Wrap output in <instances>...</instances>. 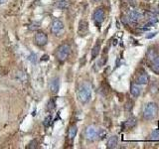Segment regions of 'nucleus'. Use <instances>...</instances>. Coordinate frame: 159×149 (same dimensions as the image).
I'll list each match as a JSON object with an SVG mask.
<instances>
[{"label":"nucleus","mask_w":159,"mask_h":149,"mask_svg":"<svg viewBox=\"0 0 159 149\" xmlns=\"http://www.w3.org/2000/svg\"><path fill=\"white\" fill-rule=\"evenodd\" d=\"M100 52V44L98 43L97 45H95V47L93 48V51H91V59H96L98 57V55Z\"/></svg>","instance_id":"obj_16"},{"label":"nucleus","mask_w":159,"mask_h":149,"mask_svg":"<svg viewBox=\"0 0 159 149\" xmlns=\"http://www.w3.org/2000/svg\"><path fill=\"white\" fill-rule=\"evenodd\" d=\"M95 1H100V0H95Z\"/></svg>","instance_id":"obj_26"},{"label":"nucleus","mask_w":159,"mask_h":149,"mask_svg":"<svg viewBox=\"0 0 159 149\" xmlns=\"http://www.w3.org/2000/svg\"><path fill=\"white\" fill-rule=\"evenodd\" d=\"M51 120H52V117H51L50 116H47L46 118L44 119V126H45V127H48V126H50Z\"/></svg>","instance_id":"obj_21"},{"label":"nucleus","mask_w":159,"mask_h":149,"mask_svg":"<svg viewBox=\"0 0 159 149\" xmlns=\"http://www.w3.org/2000/svg\"><path fill=\"white\" fill-rule=\"evenodd\" d=\"M51 30H52L53 34H55L56 36H60L64 33L65 31V26L64 23L59 19H55L52 22V26H51Z\"/></svg>","instance_id":"obj_4"},{"label":"nucleus","mask_w":159,"mask_h":149,"mask_svg":"<svg viewBox=\"0 0 159 149\" xmlns=\"http://www.w3.org/2000/svg\"><path fill=\"white\" fill-rule=\"evenodd\" d=\"M150 139H152V140H158L159 139V129H155L151 132Z\"/></svg>","instance_id":"obj_19"},{"label":"nucleus","mask_w":159,"mask_h":149,"mask_svg":"<svg viewBox=\"0 0 159 149\" xmlns=\"http://www.w3.org/2000/svg\"><path fill=\"white\" fill-rule=\"evenodd\" d=\"M149 83V76L145 72H141L140 74H138L135 78V83L137 85H147Z\"/></svg>","instance_id":"obj_8"},{"label":"nucleus","mask_w":159,"mask_h":149,"mask_svg":"<svg viewBox=\"0 0 159 149\" xmlns=\"http://www.w3.org/2000/svg\"><path fill=\"white\" fill-rule=\"evenodd\" d=\"M38 28H40L39 22H33V23H31L29 25V30H31V31H35V30H37Z\"/></svg>","instance_id":"obj_20"},{"label":"nucleus","mask_w":159,"mask_h":149,"mask_svg":"<svg viewBox=\"0 0 159 149\" xmlns=\"http://www.w3.org/2000/svg\"><path fill=\"white\" fill-rule=\"evenodd\" d=\"M130 92L131 94H132L133 96H135V98H137V96H139L140 92V87H138L137 83H133V85H131V87H130Z\"/></svg>","instance_id":"obj_14"},{"label":"nucleus","mask_w":159,"mask_h":149,"mask_svg":"<svg viewBox=\"0 0 159 149\" xmlns=\"http://www.w3.org/2000/svg\"><path fill=\"white\" fill-rule=\"evenodd\" d=\"M98 136V130L96 126L93 125H89L86 130V137L89 140L93 141Z\"/></svg>","instance_id":"obj_5"},{"label":"nucleus","mask_w":159,"mask_h":149,"mask_svg":"<svg viewBox=\"0 0 159 149\" xmlns=\"http://www.w3.org/2000/svg\"><path fill=\"white\" fill-rule=\"evenodd\" d=\"M156 34H157L156 32L150 33V34H149V35H147V36H146V38H147V39H150V38H153L154 36H156Z\"/></svg>","instance_id":"obj_24"},{"label":"nucleus","mask_w":159,"mask_h":149,"mask_svg":"<svg viewBox=\"0 0 159 149\" xmlns=\"http://www.w3.org/2000/svg\"><path fill=\"white\" fill-rule=\"evenodd\" d=\"M34 40L38 46H45L48 42V36L44 32H37L34 37Z\"/></svg>","instance_id":"obj_6"},{"label":"nucleus","mask_w":159,"mask_h":149,"mask_svg":"<svg viewBox=\"0 0 159 149\" xmlns=\"http://www.w3.org/2000/svg\"><path fill=\"white\" fill-rule=\"evenodd\" d=\"M141 17H142L141 14L136 10H131L128 14V20L131 24L138 23V22L140 21V19H141Z\"/></svg>","instance_id":"obj_9"},{"label":"nucleus","mask_w":159,"mask_h":149,"mask_svg":"<svg viewBox=\"0 0 159 149\" xmlns=\"http://www.w3.org/2000/svg\"><path fill=\"white\" fill-rule=\"evenodd\" d=\"M158 113V107L156 103H149L144 107L143 109V118L146 120H152L156 117Z\"/></svg>","instance_id":"obj_2"},{"label":"nucleus","mask_w":159,"mask_h":149,"mask_svg":"<svg viewBox=\"0 0 159 149\" xmlns=\"http://www.w3.org/2000/svg\"><path fill=\"white\" fill-rule=\"evenodd\" d=\"M89 33V24L85 20H81L79 23V35L86 36Z\"/></svg>","instance_id":"obj_11"},{"label":"nucleus","mask_w":159,"mask_h":149,"mask_svg":"<svg viewBox=\"0 0 159 149\" xmlns=\"http://www.w3.org/2000/svg\"><path fill=\"white\" fill-rule=\"evenodd\" d=\"M118 144V137L116 135L109 137V139L107 140V148H115Z\"/></svg>","instance_id":"obj_12"},{"label":"nucleus","mask_w":159,"mask_h":149,"mask_svg":"<svg viewBox=\"0 0 159 149\" xmlns=\"http://www.w3.org/2000/svg\"><path fill=\"white\" fill-rule=\"evenodd\" d=\"M136 124H137V119H136L135 117H130V118H128L125 121L124 126L126 128H133Z\"/></svg>","instance_id":"obj_15"},{"label":"nucleus","mask_w":159,"mask_h":149,"mask_svg":"<svg viewBox=\"0 0 159 149\" xmlns=\"http://www.w3.org/2000/svg\"><path fill=\"white\" fill-rule=\"evenodd\" d=\"M71 53V47L69 44H62L56 51V58L59 62H65Z\"/></svg>","instance_id":"obj_3"},{"label":"nucleus","mask_w":159,"mask_h":149,"mask_svg":"<svg viewBox=\"0 0 159 149\" xmlns=\"http://www.w3.org/2000/svg\"><path fill=\"white\" fill-rule=\"evenodd\" d=\"M5 1H6V0H0V4H3Z\"/></svg>","instance_id":"obj_25"},{"label":"nucleus","mask_w":159,"mask_h":149,"mask_svg":"<svg viewBox=\"0 0 159 149\" xmlns=\"http://www.w3.org/2000/svg\"><path fill=\"white\" fill-rule=\"evenodd\" d=\"M77 132H78V127L76 125H73L70 127L69 129V138L70 139H74V137L77 135Z\"/></svg>","instance_id":"obj_18"},{"label":"nucleus","mask_w":159,"mask_h":149,"mask_svg":"<svg viewBox=\"0 0 159 149\" xmlns=\"http://www.w3.org/2000/svg\"><path fill=\"white\" fill-rule=\"evenodd\" d=\"M93 20H95L96 24L100 26V24L104 22V11L102 8H98L93 13Z\"/></svg>","instance_id":"obj_7"},{"label":"nucleus","mask_w":159,"mask_h":149,"mask_svg":"<svg viewBox=\"0 0 159 149\" xmlns=\"http://www.w3.org/2000/svg\"><path fill=\"white\" fill-rule=\"evenodd\" d=\"M78 96L82 103H88L91 98V87L88 83H84L79 87Z\"/></svg>","instance_id":"obj_1"},{"label":"nucleus","mask_w":159,"mask_h":149,"mask_svg":"<svg viewBox=\"0 0 159 149\" xmlns=\"http://www.w3.org/2000/svg\"><path fill=\"white\" fill-rule=\"evenodd\" d=\"M151 69L155 73H159V56L156 55L155 57L151 60Z\"/></svg>","instance_id":"obj_13"},{"label":"nucleus","mask_w":159,"mask_h":149,"mask_svg":"<svg viewBox=\"0 0 159 149\" xmlns=\"http://www.w3.org/2000/svg\"><path fill=\"white\" fill-rule=\"evenodd\" d=\"M60 87V79L59 78H54L51 80L50 83H49V90L52 94H57Z\"/></svg>","instance_id":"obj_10"},{"label":"nucleus","mask_w":159,"mask_h":149,"mask_svg":"<svg viewBox=\"0 0 159 149\" xmlns=\"http://www.w3.org/2000/svg\"><path fill=\"white\" fill-rule=\"evenodd\" d=\"M70 6V2L68 0H60L57 2V7L61 9H67Z\"/></svg>","instance_id":"obj_17"},{"label":"nucleus","mask_w":159,"mask_h":149,"mask_svg":"<svg viewBox=\"0 0 159 149\" xmlns=\"http://www.w3.org/2000/svg\"><path fill=\"white\" fill-rule=\"evenodd\" d=\"M55 105H56L55 100L51 99V100L49 101V103H48V108H49V109H54V108H55Z\"/></svg>","instance_id":"obj_23"},{"label":"nucleus","mask_w":159,"mask_h":149,"mask_svg":"<svg viewBox=\"0 0 159 149\" xmlns=\"http://www.w3.org/2000/svg\"><path fill=\"white\" fill-rule=\"evenodd\" d=\"M159 21V18L156 17V16H153V17H150V19L148 20V22H150V23L153 25L155 23H157V22Z\"/></svg>","instance_id":"obj_22"}]
</instances>
